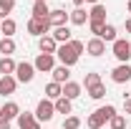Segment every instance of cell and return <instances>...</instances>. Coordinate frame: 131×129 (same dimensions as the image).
I'll return each instance as SVG.
<instances>
[{
    "label": "cell",
    "instance_id": "277c9868",
    "mask_svg": "<svg viewBox=\"0 0 131 129\" xmlns=\"http://www.w3.org/2000/svg\"><path fill=\"white\" fill-rule=\"evenodd\" d=\"M114 56L121 61V63H129V58H131V43L126 41V38H116V41H114Z\"/></svg>",
    "mask_w": 131,
    "mask_h": 129
},
{
    "label": "cell",
    "instance_id": "d6a6232c",
    "mask_svg": "<svg viewBox=\"0 0 131 129\" xmlns=\"http://www.w3.org/2000/svg\"><path fill=\"white\" fill-rule=\"evenodd\" d=\"M68 43H71V48L76 51V53H78V56H81L83 51H86V46H83V41H76V38H71V41H68Z\"/></svg>",
    "mask_w": 131,
    "mask_h": 129
},
{
    "label": "cell",
    "instance_id": "cb8c5ba5",
    "mask_svg": "<svg viewBox=\"0 0 131 129\" xmlns=\"http://www.w3.org/2000/svg\"><path fill=\"white\" fill-rule=\"evenodd\" d=\"M71 23H73V25H86V23H88V13H86L83 8H76V10L71 13Z\"/></svg>",
    "mask_w": 131,
    "mask_h": 129
},
{
    "label": "cell",
    "instance_id": "8fae6325",
    "mask_svg": "<svg viewBox=\"0 0 131 129\" xmlns=\"http://www.w3.org/2000/svg\"><path fill=\"white\" fill-rule=\"evenodd\" d=\"M18 89V79L15 76H0V96H10Z\"/></svg>",
    "mask_w": 131,
    "mask_h": 129
},
{
    "label": "cell",
    "instance_id": "7c38bea8",
    "mask_svg": "<svg viewBox=\"0 0 131 129\" xmlns=\"http://www.w3.org/2000/svg\"><path fill=\"white\" fill-rule=\"evenodd\" d=\"M0 116H3V119H8V122H13V119L20 116V106H18L15 101H5V104L0 106Z\"/></svg>",
    "mask_w": 131,
    "mask_h": 129
},
{
    "label": "cell",
    "instance_id": "e0dca14e",
    "mask_svg": "<svg viewBox=\"0 0 131 129\" xmlns=\"http://www.w3.org/2000/svg\"><path fill=\"white\" fill-rule=\"evenodd\" d=\"M15 68H18V63L10 56H3V58H0V73H3V76H13Z\"/></svg>",
    "mask_w": 131,
    "mask_h": 129
},
{
    "label": "cell",
    "instance_id": "1f68e13d",
    "mask_svg": "<svg viewBox=\"0 0 131 129\" xmlns=\"http://www.w3.org/2000/svg\"><path fill=\"white\" fill-rule=\"evenodd\" d=\"M103 25L106 23H96V20H88V28L93 33V38H101V33H103Z\"/></svg>",
    "mask_w": 131,
    "mask_h": 129
},
{
    "label": "cell",
    "instance_id": "8992f818",
    "mask_svg": "<svg viewBox=\"0 0 131 129\" xmlns=\"http://www.w3.org/2000/svg\"><path fill=\"white\" fill-rule=\"evenodd\" d=\"M48 31H50V23H48V18L46 20H38V18H30L28 20V33L30 35H48Z\"/></svg>",
    "mask_w": 131,
    "mask_h": 129
},
{
    "label": "cell",
    "instance_id": "7a4b0ae2",
    "mask_svg": "<svg viewBox=\"0 0 131 129\" xmlns=\"http://www.w3.org/2000/svg\"><path fill=\"white\" fill-rule=\"evenodd\" d=\"M56 58L61 61V66H68V68H71L73 63H78V58H81V56L71 48V43H61L58 51H56Z\"/></svg>",
    "mask_w": 131,
    "mask_h": 129
},
{
    "label": "cell",
    "instance_id": "f1b7e54d",
    "mask_svg": "<svg viewBox=\"0 0 131 129\" xmlns=\"http://www.w3.org/2000/svg\"><path fill=\"white\" fill-rule=\"evenodd\" d=\"M88 96H91V99H103V96H106V86L98 84V86H93V89H88Z\"/></svg>",
    "mask_w": 131,
    "mask_h": 129
},
{
    "label": "cell",
    "instance_id": "ab89813d",
    "mask_svg": "<svg viewBox=\"0 0 131 129\" xmlns=\"http://www.w3.org/2000/svg\"><path fill=\"white\" fill-rule=\"evenodd\" d=\"M35 3H48V0H35Z\"/></svg>",
    "mask_w": 131,
    "mask_h": 129
},
{
    "label": "cell",
    "instance_id": "9a60e30c",
    "mask_svg": "<svg viewBox=\"0 0 131 129\" xmlns=\"http://www.w3.org/2000/svg\"><path fill=\"white\" fill-rule=\"evenodd\" d=\"M50 35H53V41H56L58 46H61V43H68V41L73 38V33H71V28H68V25H61V28H53V33H50Z\"/></svg>",
    "mask_w": 131,
    "mask_h": 129
},
{
    "label": "cell",
    "instance_id": "5bb4252c",
    "mask_svg": "<svg viewBox=\"0 0 131 129\" xmlns=\"http://www.w3.org/2000/svg\"><path fill=\"white\" fill-rule=\"evenodd\" d=\"M38 48H40V53H53V56H56L58 43L53 41V35H40V38H38Z\"/></svg>",
    "mask_w": 131,
    "mask_h": 129
},
{
    "label": "cell",
    "instance_id": "4316f807",
    "mask_svg": "<svg viewBox=\"0 0 131 129\" xmlns=\"http://www.w3.org/2000/svg\"><path fill=\"white\" fill-rule=\"evenodd\" d=\"M13 8H15V0H0V20H5L10 15Z\"/></svg>",
    "mask_w": 131,
    "mask_h": 129
},
{
    "label": "cell",
    "instance_id": "e575fe53",
    "mask_svg": "<svg viewBox=\"0 0 131 129\" xmlns=\"http://www.w3.org/2000/svg\"><path fill=\"white\" fill-rule=\"evenodd\" d=\"M124 109L131 114V96H129V99H124Z\"/></svg>",
    "mask_w": 131,
    "mask_h": 129
},
{
    "label": "cell",
    "instance_id": "6da1fadb",
    "mask_svg": "<svg viewBox=\"0 0 131 129\" xmlns=\"http://www.w3.org/2000/svg\"><path fill=\"white\" fill-rule=\"evenodd\" d=\"M114 114H116V106H111V104L98 106L96 112L86 119V127H88V129H103V127H106V122H111Z\"/></svg>",
    "mask_w": 131,
    "mask_h": 129
},
{
    "label": "cell",
    "instance_id": "d590c367",
    "mask_svg": "<svg viewBox=\"0 0 131 129\" xmlns=\"http://www.w3.org/2000/svg\"><path fill=\"white\" fill-rule=\"evenodd\" d=\"M126 33H131V18H126Z\"/></svg>",
    "mask_w": 131,
    "mask_h": 129
},
{
    "label": "cell",
    "instance_id": "3957f363",
    "mask_svg": "<svg viewBox=\"0 0 131 129\" xmlns=\"http://www.w3.org/2000/svg\"><path fill=\"white\" fill-rule=\"evenodd\" d=\"M53 116H56L53 101H50V99H40L38 106H35V119H38V122H50Z\"/></svg>",
    "mask_w": 131,
    "mask_h": 129
},
{
    "label": "cell",
    "instance_id": "603a6c76",
    "mask_svg": "<svg viewBox=\"0 0 131 129\" xmlns=\"http://www.w3.org/2000/svg\"><path fill=\"white\" fill-rule=\"evenodd\" d=\"M48 15H50L48 3H33V18H38V20H46Z\"/></svg>",
    "mask_w": 131,
    "mask_h": 129
},
{
    "label": "cell",
    "instance_id": "2e32d148",
    "mask_svg": "<svg viewBox=\"0 0 131 129\" xmlns=\"http://www.w3.org/2000/svg\"><path fill=\"white\" fill-rule=\"evenodd\" d=\"M50 73H53V81H56V84H61V86L71 81V68H68V66H56Z\"/></svg>",
    "mask_w": 131,
    "mask_h": 129
},
{
    "label": "cell",
    "instance_id": "836d02e7",
    "mask_svg": "<svg viewBox=\"0 0 131 129\" xmlns=\"http://www.w3.org/2000/svg\"><path fill=\"white\" fill-rule=\"evenodd\" d=\"M0 129H10V122H8V119H3V116H0Z\"/></svg>",
    "mask_w": 131,
    "mask_h": 129
},
{
    "label": "cell",
    "instance_id": "83f0119b",
    "mask_svg": "<svg viewBox=\"0 0 131 129\" xmlns=\"http://www.w3.org/2000/svg\"><path fill=\"white\" fill-rule=\"evenodd\" d=\"M101 41H103V43H106V41H111V43H114V41H116V28H114V25H108V23L103 25V33H101Z\"/></svg>",
    "mask_w": 131,
    "mask_h": 129
},
{
    "label": "cell",
    "instance_id": "ac0fdd59",
    "mask_svg": "<svg viewBox=\"0 0 131 129\" xmlns=\"http://www.w3.org/2000/svg\"><path fill=\"white\" fill-rule=\"evenodd\" d=\"M63 96L66 99H78L81 96V84H76V81H68V84H63Z\"/></svg>",
    "mask_w": 131,
    "mask_h": 129
},
{
    "label": "cell",
    "instance_id": "d6986e66",
    "mask_svg": "<svg viewBox=\"0 0 131 129\" xmlns=\"http://www.w3.org/2000/svg\"><path fill=\"white\" fill-rule=\"evenodd\" d=\"M63 96V86L61 84H56V81H50L48 86H46V99H50V101H56V99Z\"/></svg>",
    "mask_w": 131,
    "mask_h": 129
},
{
    "label": "cell",
    "instance_id": "44dd1931",
    "mask_svg": "<svg viewBox=\"0 0 131 129\" xmlns=\"http://www.w3.org/2000/svg\"><path fill=\"white\" fill-rule=\"evenodd\" d=\"M15 20L13 18H5V20H0V33H3V38H13V33H15Z\"/></svg>",
    "mask_w": 131,
    "mask_h": 129
},
{
    "label": "cell",
    "instance_id": "d4e9b609",
    "mask_svg": "<svg viewBox=\"0 0 131 129\" xmlns=\"http://www.w3.org/2000/svg\"><path fill=\"white\" fill-rule=\"evenodd\" d=\"M0 53H3V56H13V53H15V41H13V38H3V41H0Z\"/></svg>",
    "mask_w": 131,
    "mask_h": 129
},
{
    "label": "cell",
    "instance_id": "30bf717a",
    "mask_svg": "<svg viewBox=\"0 0 131 129\" xmlns=\"http://www.w3.org/2000/svg\"><path fill=\"white\" fill-rule=\"evenodd\" d=\"M18 127H20V129H40V122L35 119V114L20 112V116H18Z\"/></svg>",
    "mask_w": 131,
    "mask_h": 129
},
{
    "label": "cell",
    "instance_id": "4fadbf2b",
    "mask_svg": "<svg viewBox=\"0 0 131 129\" xmlns=\"http://www.w3.org/2000/svg\"><path fill=\"white\" fill-rule=\"evenodd\" d=\"M86 51H88V56L98 58V56H103V53H106V43H103L101 38H91V41L86 43Z\"/></svg>",
    "mask_w": 131,
    "mask_h": 129
},
{
    "label": "cell",
    "instance_id": "484cf974",
    "mask_svg": "<svg viewBox=\"0 0 131 129\" xmlns=\"http://www.w3.org/2000/svg\"><path fill=\"white\" fill-rule=\"evenodd\" d=\"M98 84H103V81H101V76H98L96 71L86 73V79H83V86H86V91H88V89H93V86H98Z\"/></svg>",
    "mask_w": 131,
    "mask_h": 129
},
{
    "label": "cell",
    "instance_id": "ba28073f",
    "mask_svg": "<svg viewBox=\"0 0 131 129\" xmlns=\"http://www.w3.org/2000/svg\"><path fill=\"white\" fill-rule=\"evenodd\" d=\"M111 81L114 84H126V81H131V66L129 63H118L111 71Z\"/></svg>",
    "mask_w": 131,
    "mask_h": 129
},
{
    "label": "cell",
    "instance_id": "f35d334b",
    "mask_svg": "<svg viewBox=\"0 0 131 129\" xmlns=\"http://www.w3.org/2000/svg\"><path fill=\"white\" fill-rule=\"evenodd\" d=\"M126 10H129V13H131V0H129V3H126Z\"/></svg>",
    "mask_w": 131,
    "mask_h": 129
},
{
    "label": "cell",
    "instance_id": "7402d4cb",
    "mask_svg": "<svg viewBox=\"0 0 131 129\" xmlns=\"http://www.w3.org/2000/svg\"><path fill=\"white\" fill-rule=\"evenodd\" d=\"M53 106H56V114H71V109H73L71 99H66V96L56 99V101H53Z\"/></svg>",
    "mask_w": 131,
    "mask_h": 129
},
{
    "label": "cell",
    "instance_id": "8d00e7d4",
    "mask_svg": "<svg viewBox=\"0 0 131 129\" xmlns=\"http://www.w3.org/2000/svg\"><path fill=\"white\" fill-rule=\"evenodd\" d=\"M83 3H86V0H73V5H76V8H81Z\"/></svg>",
    "mask_w": 131,
    "mask_h": 129
},
{
    "label": "cell",
    "instance_id": "ffe728a7",
    "mask_svg": "<svg viewBox=\"0 0 131 129\" xmlns=\"http://www.w3.org/2000/svg\"><path fill=\"white\" fill-rule=\"evenodd\" d=\"M88 20H96V23H106V8L98 3V5H93L91 10H88Z\"/></svg>",
    "mask_w": 131,
    "mask_h": 129
},
{
    "label": "cell",
    "instance_id": "f546056e",
    "mask_svg": "<svg viewBox=\"0 0 131 129\" xmlns=\"http://www.w3.org/2000/svg\"><path fill=\"white\" fill-rule=\"evenodd\" d=\"M78 127H81V119H78V116H71V114H68L63 119V129H78Z\"/></svg>",
    "mask_w": 131,
    "mask_h": 129
},
{
    "label": "cell",
    "instance_id": "4dcf8cb0",
    "mask_svg": "<svg viewBox=\"0 0 131 129\" xmlns=\"http://www.w3.org/2000/svg\"><path fill=\"white\" fill-rule=\"evenodd\" d=\"M108 124H111V129H126V119H124L121 114H114Z\"/></svg>",
    "mask_w": 131,
    "mask_h": 129
},
{
    "label": "cell",
    "instance_id": "9c48e42d",
    "mask_svg": "<svg viewBox=\"0 0 131 129\" xmlns=\"http://www.w3.org/2000/svg\"><path fill=\"white\" fill-rule=\"evenodd\" d=\"M68 20H71V13H66V10H50V15H48V23H50V28H61V25H68Z\"/></svg>",
    "mask_w": 131,
    "mask_h": 129
},
{
    "label": "cell",
    "instance_id": "52a82bcc",
    "mask_svg": "<svg viewBox=\"0 0 131 129\" xmlns=\"http://www.w3.org/2000/svg\"><path fill=\"white\" fill-rule=\"evenodd\" d=\"M33 66H35V71H40V73L53 71V68H56V56H53V53H40Z\"/></svg>",
    "mask_w": 131,
    "mask_h": 129
},
{
    "label": "cell",
    "instance_id": "74e56055",
    "mask_svg": "<svg viewBox=\"0 0 131 129\" xmlns=\"http://www.w3.org/2000/svg\"><path fill=\"white\" fill-rule=\"evenodd\" d=\"M86 3H91V5H98V0H86Z\"/></svg>",
    "mask_w": 131,
    "mask_h": 129
},
{
    "label": "cell",
    "instance_id": "5b68a950",
    "mask_svg": "<svg viewBox=\"0 0 131 129\" xmlns=\"http://www.w3.org/2000/svg\"><path fill=\"white\" fill-rule=\"evenodd\" d=\"M15 79L20 81V84H30V81L35 79V66L28 63V61L18 63V68H15Z\"/></svg>",
    "mask_w": 131,
    "mask_h": 129
}]
</instances>
